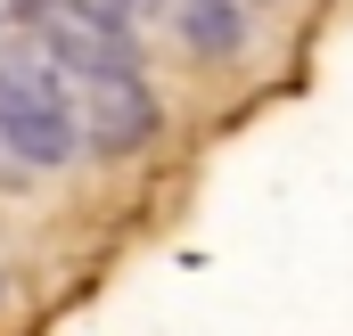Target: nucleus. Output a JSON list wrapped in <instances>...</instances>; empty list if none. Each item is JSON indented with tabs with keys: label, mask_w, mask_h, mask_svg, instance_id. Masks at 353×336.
I'll use <instances>...</instances> for the list:
<instances>
[{
	"label": "nucleus",
	"mask_w": 353,
	"mask_h": 336,
	"mask_svg": "<svg viewBox=\"0 0 353 336\" xmlns=\"http://www.w3.org/2000/svg\"><path fill=\"white\" fill-rule=\"evenodd\" d=\"M0 140L25 165H66L83 148V107H74L58 58H33V50L0 58Z\"/></svg>",
	"instance_id": "1"
},
{
	"label": "nucleus",
	"mask_w": 353,
	"mask_h": 336,
	"mask_svg": "<svg viewBox=\"0 0 353 336\" xmlns=\"http://www.w3.org/2000/svg\"><path fill=\"white\" fill-rule=\"evenodd\" d=\"M157 140V90L140 83V66L90 74L83 83V148L99 156H140Z\"/></svg>",
	"instance_id": "2"
},
{
	"label": "nucleus",
	"mask_w": 353,
	"mask_h": 336,
	"mask_svg": "<svg viewBox=\"0 0 353 336\" xmlns=\"http://www.w3.org/2000/svg\"><path fill=\"white\" fill-rule=\"evenodd\" d=\"M41 41H50V58L58 66H74V74H115V66H132V41H123V25H99L83 8H41Z\"/></svg>",
	"instance_id": "3"
},
{
	"label": "nucleus",
	"mask_w": 353,
	"mask_h": 336,
	"mask_svg": "<svg viewBox=\"0 0 353 336\" xmlns=\"http://www.w3.org/2000/svg\"><path fill=\"white\" fill-rule=\"evenodd\" d=\"M66 8H83V17H99V25H132L140 0H66Z\"/></svg>",
	"instance_id": "5"
},
{
	"label": "nucleus",
	"mask_w": 353,
	"mask_h": 336,
	"mask_svg": "<svg viewBox=\"0 0 353 336\" xmlns=\"http://www.w3.org/2000/svg\"><path fill=\"white\" fill-rule=\"evenodd\" d=\"M173 25L197 58H230L247 41V8L239 0H173Z\"/></svg>",
	"instance_id": "4"
}]
</instances>
